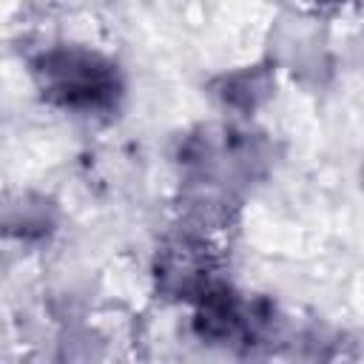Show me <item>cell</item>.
<instances>
[{
    "instance_id": "obj_3",
    "label": "cell",
    "mask_w": 364,
    "mask_h": 364,
    "mask_svg": "<svg viewBox=\"0 0 364 364\" xmlns=\"http://www.w3.org/2000/svg\"><path fill=\"white\" fill-rule=\"evenodd\" d=\"M156 282L165 296L202 301L225 282L219 279V262L213 250L199 239H176L156 259Z\"/></svg>"
},
{
    "instance_id": "obj_4",
    "label": "cell",
    "mask_w": 364,
    "mask_h": 364,
    "mask_svg": "<svg viewBox=\"0 0 364 364\" xmlns=\"http://www.w3.org/2000/svg\"><path fill=\"white\" fill-rule=\"evenodd\" d=\"M316 3H327V6H341V3H350V0H316Z\"/></svg>"
},
{
    "instance_id": "obj_2",
    "label": "cell",
    "mask_w": 364,
    "mask_h": 364,
    "mask_svg": "<svg viewBox=\"0 0 364 364\" xmlns=\"http://www.w3.org/2000/svg\"><path fill=\"white\" fill-rule=\"evenodd\" d=\"M273 321V310L264 301H247L228 284L196 301V333L213 344H253Z\"/></svg>"
},
{
    "instance_id": "obj_1",
    "label": "cell",
    "mask_w": 364,
    "mask_h": 364,
    "mask_svg": "<svg viewBox=\"0 0 364 364\" xmlns=\"http://www.w3.org/2000/svg\"><path fill=\"white\" fill-rule=\"evenodd\" d=\"M40 97L74 114H108L122 97V74L114 60L85 46H51L31 60Z\"/></svg>"
}]
</instances>
